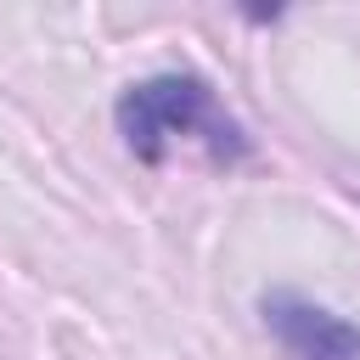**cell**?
Returning a JSON list of instances; mask_svg holds the SVG:
<instances>
[{"instance_id": "cell-1", "label": "cell", "mask_w": 360, "mask_h": 360, "mask_svg": "<svg viewBox=\"0 0 360 360\" xmlns=\"http://www.w3.org/2000/svg\"><path fill=\"white\" fill-rule=\"evenodd\" d=\"M112 118H118L124 146H129L141 163H158L169 141H202V146H208L214 158H225V163L248 158L242 124L219 107L214 84L197 79V73H152V79H135V84L118 96Z\"/></svg>"}, {"instance_id": "cell-2", "label": "cell", "mask_w": 360, "mask_h": 360, "mask_svg": "<svg viewBox=\"0 0 360 360\" xmlns=\"http://www.w3.org/2000/svg\"><path fill=\"white\" fill-rule=\"evenodd\" d=\"M259 315L270 326V338L281 343L287 360H360V332L332 315L326 304L292 292V287H276L259 298Z\"/></svg>"}]
</instances>
